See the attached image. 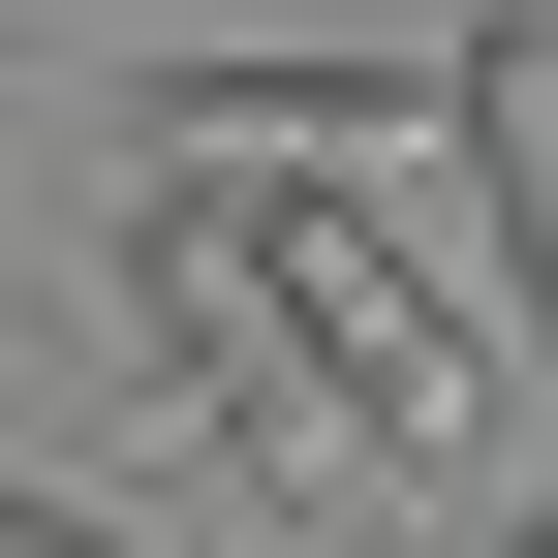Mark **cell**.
I'll use <instances>...</instances> for the list:
<instances>
[{"label": "cell", "instance_id": "cell-3", "mask_svg": "<svg viewBox=\"0 0 558 558\" xmlns=\"http://www.w3.org/2000/svg\"><path fill=\"white\" fill-rule=\"evenodd\" d=\"M465 218H497V341L558 373V32H527V0L465 32Z\"/></svg>", "mask_w": 558, "mask_h": 558}, {"label": "cell", "instance_id": "cell-2", "mask_svg": "<svg viewBox=\"0 0 558 558\" xmlns=\"http://www.w3.org/2000/svg\"><path fill=\"white\" fill-rule=\"evenodd\" d=\"M124 124H186V156H403V124H465V62H156Z\"/></svg>", "mask_w": 558, "mask_h": 558}, {"label": "cell", "instance_id": "cell-5", "mask_svg": "<svg viewBox=\"0 0 558 558\" xmlns=\"http://www.w3.org/2000/svg\"><path fill=\"white\" fill-rule=\"evenodd\" d=\"M497 558H558V497H527V527H497Z\"/></svg>", "mask_w": 558, "mask_h": 558}, {"label": "cell", "instance_id": "cell-4", "mask_svg": "<svg viewBox=\"0 0 558 558\" xmlns=\"http://www.w3.org/2000/svg\"><path fill=\"white\" fill-rule=\"evenodd\" d=\"M0 558H156V527H94V497H32V465H0Z\"/></svg>", "mask_w": 558, "mask_h": 558}, {"label": "cell", "instance_id": "cell-1", "mask_svg": "<svg viewBox=\"0 0 558 558\" xmlns=\"http://www.w3.org/2000/svg\"><path fill=\"white\" fill-rule=\"evenodd\" d=\"M218 218L279 248V311H311L341 465H465V435H497V373H527V341H465V279L373 218V156H218Z\"/></svg>", "mask_w": 558, "mask_h": 558}]
</instances>
